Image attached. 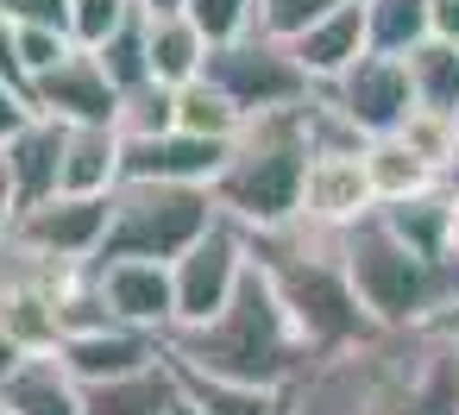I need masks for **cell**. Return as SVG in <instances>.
I'll return each mask as SVG.
<instances>
[{"label":"cell","instance_id":"1f68e13d","mask_svg":"<svg viewBox=\"0 0 459 415\" xmlns=\"http://www.w3.org/2000/svg\"><path fill=\"white\" fill-rule=\"evenodd\" d=\"M0 76L26 82V70H20V26L7 20V7H0Z\"/></svg>","mask_w":459,"mask_h":415},{"label":"cell","instance_id":"74e56055","mask_svg":"<svg viewBox=\"0 0 459 415\" xmlns=\"http://www.w3.org/2000/svg\"><path fill=\"white\" fill-rule=\"evenodd\" d=\"M145 13H183V0H139Z\"/></svg>","mask_w":459,"mask_h":415},{"label":"cell","instance_id":"277c9868","mask_svg":"<svg viewBox=\"0 0 459 415\" xmlns=\"http://www.w3.org/2000/svg\"><path fill=\"white\" fill-rule=\"evenodd\" d=\"M227 214H221L214 189H195V183H120L114 233H108L101 258H164V264H177Z\"/></svg>","mask_w":459,"mask_h":415},{"label":"cell","instance_id":"f1b7e54d","mask_svg":"<svg viewBox=\"0 0 459 415\" xmlns=\"http://www.w3.org/2000/svg\"><path fill=\"white\" fill-rule=\"evenodd\" d=\"M333 7H346V0H258V26L277 32V39H296L302 26H315Z\"/></svg>","mask_w":459,"mask_h":415},{"label":"cell","instance_id":"2e32d148","mask_svg":"<svg viewBox=\"0 0 459 415\" xmlns=\"http://www.w3.org/2000/svg\"><path fill=\"white\" fill-rule=\"evenodd\" d=\"M64 139H70L64 120L32 114V126L7 145V170H13V189H20V214L39 208V202H51V195H64Z\"/></svg>","mask_w":459,"mask_h":415},{"label":"cell","instance_id":"8992f818","mask_svg":"<svg viewBox=\"0 0 459 415\" xmlns=\"http://www.w3.org/2000/svg\"><path fill=\"white\" fill-rule=\"evenodd\" d=\"M114 233V195H51L13 220V233L0 246H20L39 264L57 271H95Z\"/></svg>","mask_w":459,"mask_h":415},{"label":"cell","instance_id":"d4e9b609","mask_svg":"<svg viewBox=\"0 0 459 415\" xmlns=\"http://www.w3.org/2000/svg\"><path fill=\"white\" fill-rule=\"evenodd\" d=\"M139 13H145L139 0H76V7H70V39H76V51H101V45L120 39Z\"/></svg>","mask_w":459,"mask_h":415},{"label":"cell","instance_id":"ac0fdd59","mask_svg":"<svg viewBox=\"0 0 459 415\" xmlns=\"http://www.w3.org/2000/svg\"><path fill=\"white\" fill-rule=\"evenodd\" d=\"M359 158H365V177H371L377 208H403V202H421V195L446 189V177H440L428 158H415L396 133H390V139H365Z\"/></svg>","mask_w":459,"mask_h":415},{"label":"cell","instance_id":"e0dca14e","mask_svg":"<svg viewBox=\"0 0 459 415\" xmlns=\"http://www.w3.org/2000/svg\"><path fill=\"white\" fill-rule=\"evenodd\" d=\"M126 139L120 126H70L64 139V195H120Z\"/></svg>","mask_w":459,"mask_h":415},{"label":"cell","instance_id":"83f0119b","mask_svg":"<svg viewBox=\"0 0 459 415\" xmlns=\"http://www.w3.org/2000/svg\"><path fill=\"white\" fill-rule=\"evenodd\" d=\"M70 51H76L70 32H57V26H20V70H26V89H32L45 70H57Z\"/></svg>","mask_w":459,"mask_h":415},{"label":"cell","instance_id":"4fadbf2b","mask_svg":"<svg viewBox=\"0 0 459 415\" xmlns=\"http://www.w3.org/2000/svg\"><path fill=\"white\" fill-rule=\"evenodd\" d=\"M233 139H195V133H158V139H126V183H195L214 189L227 170Z\"/></svg>","mask_w":459,"mask_h":415},{"label":"cell","instance_id":"484cf974","mask_svg":"<svg viewBox=\"0 0 459 415\" xmlns=\"http://www.w3.org/2000/svg\"><path fill=\"white\" fill-rule=\"evenodd\" d=\"M95 57H101V70L114 76V89H120V95L145 89V82H152V45H145V13H139V20H133V26H126L120 39H108V45H101Z\"/></svg>","mask_w":459,"mask_h":415},{"label":"cell","instance_id":"30bf717a","mask_svg":"<svg viewBox=\"0 0 459 415\" xmlns=\"http://www.w3.org/2000/svg\"><path fill=\"white\" fill-rule=\"evenodd\" d=\"M32 108L45 120H64V126H114L120 120V89H114V76L101 70L95 51H70L57 70H45L32 82Z\"/></svg>","mask_w":459,"mask_h":415},{"label":"cell","instance_id":"ab89813d","mask_svg":"<svg viewBox=\"0 0 459 415\" xmlns=\"http://www.w3.org/2000/svg\"><path fill=\"white\" fill-rule=\"evenodd\" d=\"M0 415H7V409H0Z\"/></svg>","mask_w":459,"mask_h":415},{"label":"cell","instance_id":"8fae6325","mask_svg":"<svg viewBox=\"0 0 459 415\" xmlns=\"http://www.w3.org/2000/svg\"><path fill=\"white\" fill-rule=\"evenodd\" d=\"M359 151H315L308 183H302V227L346 233L365 214H377V195H371V177H365V158Z\"/></svg>","mask_w":459,"mask_h":415},{"label":"cell","instance_id":"7c38bea8","mask_svg":"<svg viewBox=\"0 0 459 415\" xmlns=\"http://www.w3.org/2000/svg\"><path fill=\"white\" fill-rule=\"evenodd\" d=\"M296 57L302 70L315 76V89H333L346 70H359L371 51H377V26H371V0H346V7L321 13L315 26H302L296 39Z\"/></svg>","mask_w":459,"mask_h":415},{"label":"cell","instance_id":"d6986e66","mask_svg":"<svg viewBox=\"0 0 459 415\" xmlns=\"http://www.w3.org/2000/svg\"><path fill=\"white\" fill-rule=\"evenodd\" d=\"M145 45H152V82L183 89L208 70V32L189 13H145Z\"/></svg>","mask_w":459,"mask_h":415},{"label":"cell","instance_id":"52a82bcc","mask_svg":"<svg viewBox=\"0 0 459 415\" xmlns=\"http://www.w3.org/2000/svg\"><path fill=\"white\" fill-rule=\"evenodd\" d=\"M252 233L246 227H233V220H221L208 239H195L170 271H177V333L183 327H208V321H221L227 308H233V296H239V283L252 277Z\"/></svg>","mask_w":459,"mask_h":415},{"label":"cell","instance_id":"4316f807","mask_svg":"<svg viewBox=\"0 0 459 415\" xmlns=\"http://www.w3.org/2000/svg\"><path fill=\"white\" fill-rule=\"evenodd\" d=\"M183 13L208 32V45H233L258 32V0H183Z\"/></svg>","mask_w":459,"mask_h":415},{"label":"cell","instance_id":"44dd1931","mask_svg":"<svg viewBox=\"0 0 459 415\" xmlns=\"http://www.w3.org/2000/svg\"><path fill=\"white\" fill-rule=\"evenodd\" d=\"M170 396H177L170 359H158L152 371H133V377H114V384H89L82 390L89 415H164Z\"/></svg>","mask_w":459,"mask_h":415},{"label":"cell","instance_id":"7402d4cb","mask_svg":"<svg viewBox=\"0 0 459 415\" xmlns=\"http://www.w3.org/2000/svg\"><path fill=\"white\" fill-rule=\"evenodd\" d=\"M409 64V89H415V108H434V114H459V45L446 39H421L403 51Z\"/></svg>","mask_w":459,"mask_h":415},{"label":"cell","instance_id":"e575fe53","mask_svg":"<svg viewBox=\"0 0 459 415\" xmlns=\"http://www.w3.org/2000/svg\"><path fill=\"white\" fill-rule=\"evenodd\" d=\"M446 252L459 258V183H446Z\"/></svg>","mask_w":459,"mask_h":415},{"label":"cell","instance_id":"f546056e","mask_svg":"<svg viewBox=\"0 0 459 415\" xmlns=\"http://www.w3.org/2000/svg\"><path fill=\"white\" fill-rule=\"evenodd\" d=\"M32 114H39V108H32V89L13 82V76H0V151H7V145L32 126Z\"/></svg>","mask_w":459,"mask_h":415},{"label":"cell","instance_id":"836d02e7","mask_svg":"<svg viewBox=\"0 0 459 415\" xmlns=\"http://www.w3.org/2000/svg\"><path fill=\"white\" fill-rule=\"evenodd\" d=\"M20 220V189H13V170H7V151H0V239L13 233Z\"/></svg>","mask_w":459,"mask_h":415},{"label":"cell","instance_id":"ba28073f","mask_svg":"<svg viewBox=\"0 0 459 415\" xmlns=\"http://www.w3.org/2000/svg\"><path fill=\"white\" fill-rule=\"evenodd\" d=\"M327 108L359 133V139H390L403 133V120L415 114V89H409V64L396 51H371L359 70H346L333 89H321Z\"/></svg>","mask_w":459,"mask_h":415},{"label":"cell","instance_id":"ffe728a7","mask_svg":"<svg viewBox=\"0 0 459 415\" xmlns=\"http://www.w3.org/2000/svg\"><path fill=\"white\" fill-rule=\"evenodd\" d=\"M170 359V352H164ZM183 396H195L208 415H277L290 402V390H258V384H239V377H221V371H202L189 359H170Z\"/></svg>","mask_w":459,"mask_h":415},{"label":"cell","instance_id":"9c48e42d","mask_svg":"<svg viewBox=\"0 0 459 415\" xmlns=\"http://www.w3.org/2000/svg\"><path fill=\"white\" fill-rule=\"evenodd\" d=\"M95 290H101L114 321H126L139 333H158V340L177 333V271L164 258H101Z\"/></svg>","mask_w":459,"mask_h":415},{"label":"cell","instance_id":"9a60e30c","mask_svg":"<svg viewBox=\"0 0 459 415\" xmlns=\"http://www.w3.org/2000/svg\"><path fill=\"white\" fill-rule=\"evenodd\" d=\"M0 409L7 415H89L82 384L57 352H26L13 365V377L0 384Z\"/></svg>","mask_w":459,"mask_h":415},{"label":"cell","instance_id":"4dcf8cb0","mask_svg":"<svg viewBox=\"0 0 459 415\" xmlns=\"http://www.w3.org/2000/svg\"><path fill=\"white\" fill-rule=\"evenodd\" d=\"M0 7H7L13 26H57V32H70V7H76V0H0Z\"/></svg>","mask_w":459,"mask_h":415},{"label":"cell","instance_id":"7a4b0ae2","mask_svg":"<svg viewBox=\"0 0 459 415\" xmlns=\"http://www.w3.org/2000/svg\"><path fill=\"white\" fill-rule=\"evenodd\" d=\"M340 264L384 333H428L459 302V258H434L409 246L384 214H365L340 233Z\"/></svg>","mask_w":459,"mask_h":415},{"label":"cell","instance_id":"d590c367","mask_svg":"<svg viewBox=\"0 0 459 415\" xmlns=\"http://www.w3.org/2000/svg\"><path fill=\"white\" fill-rule=\"evenodd\" d=\"M434 333H440V340H446V346H453V352H459V302H453V308H446V315H440V327H434Z\"/></svg>","mask_w":459,"mask_h":415},{"label":"cell","instance_id":"5bb4252c","mask_svg":"<svg viewBox=\"0 0 459 415\" xmlns=\"http://www.w3.org/2000/svg\"><path fill=\"white\" fill-rule=\"evenodd\" d=\"M57 359L76 371V384H114V377H133V371H152L164 359V340L158 333H139L126 321H101V327H82L57 346Z\"/></svg>","mask_w":459,"mask_h":415},{"label":"cell","instance_id":"6da1fadb","mask_svg":"<svg viewBox=\"0 0 459 415\" xmlns=\"http://www.w3.org/2000/svg\"><path fill=\"white\" fill-rule=\"evenodd\" d=\"M170 359H189L202 371H221V377H239V384H258V390H296L315 365V346L302 333V321L290 315L277 277L252 258V277L239 283L233 308L208 327H183L164 340Z\"/></svg>","mask_w":459,"mask_h":415},{"label":"cell","instance_id":"603a6c76","mask_svg":"<svg viewBox=\"0 0 459 415\" xmlns=\"http://www.w3.org/2000/svg\"><path fill=\"white\" fill-rule=\"evenodd\" d=\"M177 126L195 133V139H239V133H246V114H239L208 76H195V82L177 89Z\"/></svg>","mask_w":459,"mask_h":415},{"label":"cell","instance_id":"5b68a950","mask_svg":"<svg viewBox=\"0 0 459 415\" xmlns=\"http://www.w3.org/2000/svg\"><path fill=\"white\" fill-rule=\"evenodd\" d=\"M246 120H264V114H290V108H308L321 89H315V76L302 70V57H296V45L290 39H277V32H246V39H233V45H214L208 51V70H202Z\"/></svg>","mask_w":459,"mask_h":415},{"label":"cell","instance_id":"cb8c5ba5","mask_svg":"<svg viewBox=\"0 0 459 415\" xmlns=\"http://www.w3.org/2000/svg\"><path fill=\"white\" fill-rule=\"evenodd\" d=\"M120 139H158V133H177V89L164 82H145L133 95H120Z\"/></svg>","mask_w":459,"mask_h":415},{"label":"cell","instance_id":"d6a6232c","mask_svg":"<svg viewBox=\"0 0 459 415\" xmlns=\"http://www.w3.org/2000/svg\"><path fill=\"white\" fill-rule=\"evenodd\" d=\"M428 32L459 45V0H428Z\"/></svg>","mask_w":459,"mask_h":415},{"label":"cell","instance_id":"8d00e7d4","mask_svg":"<svg viewBox=\"0 0 459 415\" xmlns=\"http://www.w3.org/2000/svg\"><path fill=\"white\" fill-rule=\"evenodd\" d=\"M164 415H208V409H202L195 396H183V384H177V396H170V409H164Z\"/></svg>","mask_w":459,"mask_h":415},{"label":"cell","instance_id":"f35d334b","mask_svg":"<svg viewBox=\"0 0 459 415\" xmlns=\"http://www.w3.org/2000/svg\"><path fill=\"white\" fill-rule=\"evenodd\" d=\"M277 415H296V396H290V402H283V409H277Z\"/></svg>","mask_w":459,"mask_h":415},{"label":"cell","instance_id":"3957f363","mask_svg":"<svg viewBox=\"0 0 459 415\" xmlns=\"http://www.w3.org/2000/svg\"><path fill=\"white\" fill-rule=\"evenodd\" d=\"M308 164H315V126H308V108L246 120V133L233 139L227 170L214 177V202H221V214H227L233 227H246V233L296 227V220H302V183H308Z\"/></svg>","mask_w":459,"mask_h":415}]
</instances>
